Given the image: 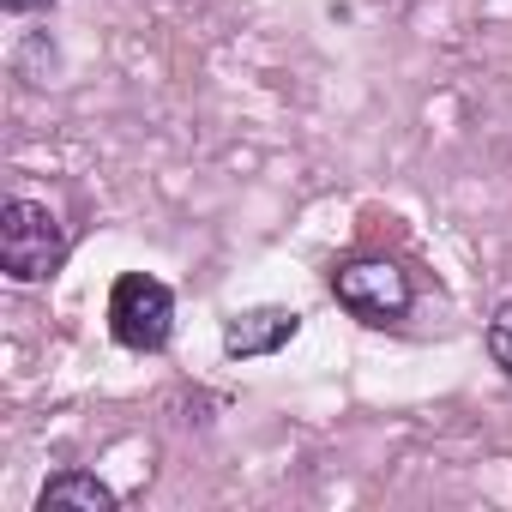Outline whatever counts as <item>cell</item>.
I'll return each instance as SVG.
<instances>
[{
  "mask_svg": "<svg viewBox=\"0 0 512 512\" xmlns=\"http://www.w3.org/2000/svg\"><path fill=\"white\" fill-rule=\"evenodd\" d=\"M332 296L344 314H356L362 326H398L416 302L410 278L392 266V260H344L332 272Z\"/></svg>",
  "mask_w": 512,
  "mask_h": 512,
  "instance_id": "obj_3",
  "label": "cell"
},
{
  "mask_svg": "<svg viewBox=\"0 0 512 512\" xmlns=\"http://www.w3.org/2000/svg\"><path fill=\"white\" fill-rule=\"evenodd\" d=\"M67 260V229L43 199H7L0 205V266L19 284L55 278Z\"/></svg>",
  "mask_w": 512,
  "mask_h": 512,
  "instance_id": "obj_1",
  "label": "cell"
},
{
  "mask_svg": "<svg viewBox=\"0 0 512 512\" xmlns=\"http://www.w3.org/2000/svg\"><path fill=\"white\" fill-rule=\"evenodd\" d=\"M488 356H494V368L512 380V302L494 308V320H488Z\"/></svg>",
  "mask_w": 512,
  "mask_h": 512,
  "instance_id": "obj_6",
  "label": "cell"
},
{
  "mask_svg": "<svg viewBox=\"0 0 512 512\" xmlns=\"http://www.w3.org/2000/svg\"><path fill=\"white\" fill-rule=\"evenodd\" d=\"M302 332V314L296 308H247V314H235L229 326H223V350L229 356H272V350H284L290 338Z\"/></svg>",
  "mask_w": 512,
  "mask_h": 512,
  "instance_id": "obj_4",
  "label": "cell"
},
{
  "mask_svg": "<svg viewBox=\"0 0 512 512\" xmlns=\"http://www.w3.org/2000/svg\"><path fill=\"white\" fill-rule=\"evenodd\" d=\"M109 332H115V344L133 350V356L163 350L169 332H175V296H169V284H157V278H145V272L115 278V290H109Z\"/></svg>",
  "mask_w": 512,
  "mask_h": 512,
  "instance_id": "obj_2",
  "label": "cell"
},
{
  "mask_svg": "<svg viewBox=\"0 0 512 512\" xmlns=\"http://www.w3.org/2000/svg\"><path fill=\"white\" fill-rule=\"evenodd\" d=\"M37 506H79V512H115V488L85 476V470H67V476H49V488L37 494Z\"/></svg>",
  "mask_w": 512,
  "mask_h": 512,
  "instance_id": "obj_5",
  "label": "cell"
},
{
  "mask_svg": "<svg viewBox=\"0 0 512 512\" xmlns=\"http://www.w3.org/2000/svg\"><path fill=\"white\" fill-rule=\"evenodd\" d=\"M7 13H43V7H55V0H0Z\"/></svg>",
  "mask_w": 512,
  "mask_h": 512,
  "instance_id": "obj_7",
  "label": "cell"
}]
</instances>
